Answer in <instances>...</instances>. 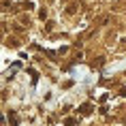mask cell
<instances>
[{
    "mask_svg": "<svg viewBox=\"0 0 126 126\" xmlns=\"http://www.w3.org/2000/svg\"><path fill=\"white\" fill-rule=\"evenodd\" d=\"M90 111H92V109H90V105H81V113H83V115H88Z\"/></svg>",
    "mask_w": 126,
    "mask_h": 126,
    "instance_id": "1",
    "label": "cell"
}]
</instances>
